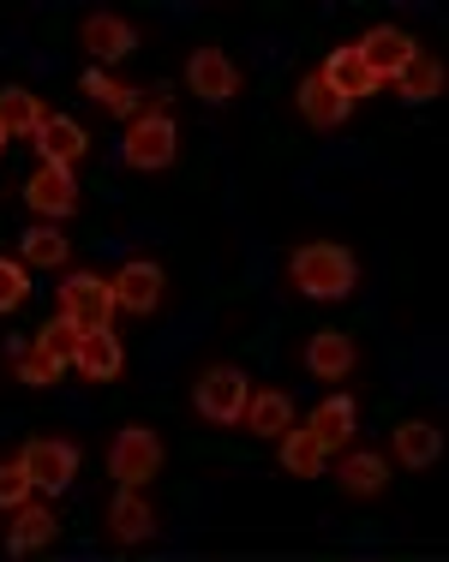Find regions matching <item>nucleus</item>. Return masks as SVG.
<instances>
[{
    "instance_id": "obj_13",
    "label": "nucleus",
    "mask_w": 449,
    "mask_h": 562,
    "mask_svg": "<svg viewBox=\"0 0 449 562\" xmlns=\"http://www.w3.org/2000/svg\"><path fill=\"white\" fill-rule=\"evenodd\" d=\"M72 366L85 371L90 383H114L126 371V347L114 329H90V336H78V353H72Z\"/></svg>"
},
{
    "instance_id": "obj_16",
    "label": "nucleus",
    "mask_w": 449,
    "mask_h": 562,
    "mask_svg": "<svg viewBox=\"0 0 449 562\" xmlns=\"http://www.w3.org/2000/svg\"><path fill=\"white\" fill-rule=\"evenodd\" d=\"M78 36H85V48H90L97 60H126L132 48H138V31H132L121 12H90Z\"/></svg>"
},
{
    "instance_id": "obj_32",
    "label": "nucleus",
    "mask_w": 449,
    "mask_h": 562,
    "mask_svg": "<svg viewBox=\"0 0 449 562\" xmlns=\"http://www.w3.org/2000/svg\"><path fill=\"white\" fill-rule=\"evenodd\" d=\"M78 90H85V97H97V102H109V97H114V78L102 72V66H90V72L78 78Z\"/></svg>"
},
{
    "instance_id": "obj_24",
    "label": "nucleus",
    "mask_w": 449,
    "mask_h": 562,
    "mask_svg": "<svg viewBox=\"0 0 449 562\" xmlns=\"http://www.w3.org/2000/svg\"><path fill=\"white\" fill-rule=\"evenodd\" d=\"M72 258V246H66V234L60 227H24V251H19V263L24 270H60V263Z\"/></svg>"
},
{
    "instance_id": "obj_15",
    "label": "nucleus",
    "mask_w": 449,
    "mask_h": 562,
    "mask_svg": "<svg viewBox=\"0 0 449 562\" xmlns=\"http://www.w3.org/2000/svg\"><path fill=\"white\" fill-rule=\"evenodd\" d=\"M353 366H360V347H353V336H336V329H324V336L306 341V371H312V378L341 383Z\"/></svg>"
},
{
    "instance_id": "obj_12",
    "label": "nucleus",
    "mask_w": 449,
    "mask_h": 562,
    "mask_svg": "<svg viewBox=\"0 0 449 562\" xmlns=\"http://www.w3.org/2000/svg\"><path fill=\"white\" fill-rule=\"evenodd\" d=\"M109 539L114 544H144V539H156V508L144 491H114V503H109Z\"/></svg>"
},
{
    "instance_id": "obj_26",
    "label": "nucleus",
    "mask_w": 449,
    "mask_h": 562,
    "mask_svg": "<svg viewBox=\"0 0 449 562\" xmlns=\"http://www.w3.org/2000/svg\"><path fill=\"white\" fill-rule=\"evenodd\" d=\"M395 90H402L407 102H431L444 90V66L438 60H426V55H414L402 66V72H395Z\"/></svg>"
},
{
    "instance_id": "obj_8",
    "label": "nucleus",
    "mask_w": 449,
    "mask_h": 562,
    "mask_svg": "<svg viewBox=\"0 0 449 562\" xmlns=\"http://www.w3.org/2000/svg\"><path fill=\"white\" fill-rule=\"evenodd\" d=\"M187 90L198 102H228V97H240V66L222 55V48H192Z\"/></svg>"
},
{
    "instance_id": "obj_31",
    "label": "nucleus",
    "mask_w": 449,
    "mask_h": 562,
    "mask_svg": "<svg viewBox=\"0 0 449 562\" xmlns=\"http://www.w3.org/2000/svg\"><path fill=\"white\" fill-rule=\"evenodd\" d=\"M109 114H114V120H126V126H132V120L144 114V90H132V85H114V97H109Z\"/></svg>"
},
{
    "instance_id": "obj_5",
    "label": "nucleus",
    "mask_w": 449,
    "mask_h": 562,
    "mask_svg": "<svg viewBox=\"0 0 449 562\" xmlns=\"http://www.w3.org/2000/svg\"><path fill=\"white\" fill-rule=\"evenodd\" d=\"M19 461H24V473H31V485L43 491V497H60L78 479V443H66V437H31V443L19 449Z\"/></svg>"
},
{
    "instance_id": "obj_33",
    "label": "nucleus",
    "mask_w": 449,
    "mask_h": 562,
    "mask_svg": "<svg viewBox=\"0 0 449 562\" xmlns=\"http://www.w3.org/2000/svg\"><path fill=\"white\" fill-rule=\"evenodd\" d=\"M0 150H7V132H0Z\"/></svg>"
},
{
    "instance_id": "obj_27",
    "label": "nucleus",
    "mask_w": 449,
    "mask_h": 562,
    "mask_svg": "<svg viewBox=\"0 0 449 562\" xmlns=\"http://www.w3.org/2000/svg\"><path fill=\"white\" fill-rule=\"evenodd\" d=\"M12 371H19V383H31V390H55V383L66 378L60 359L36 353V347H12Z\"/></svg>"
},
{
    "instance_id": "obj_18",
    "label": "nucleus",
    "mask_w": 449,
    "mask_h": 562,
    "mask_svg": "<svg viewBox=\"0 0 449 562\" xmlns=\"http://www.w3.org/2000/svg\"><path fill=\"white\" fill-rule=\"evenodd\" d=\"M395 467H414V473H426V467H438V454H444V431L431 419H407V425H395Z\"/></svg>"
},
{
    "instance_id": "obj_14",
    "label": "nucleus",
    "mask_w": 449,
    "mask_h": 562,
    "mask_svg": "<svg viewBox=\"0 0 449 562\" xmlns=\"http://www.w3.org/2000/svg\"><path fill=\"white\" fill-rule=\"evenodd\" d=\"M55 532H60L55 508H48V503H24V508H12L7 551L12 557H31V551H43V544H55Z\"/></svg>"
},
{
    "instance_id": "obj_9",
    "label": "nucleus",
    "mask_w": 449,
    "mask_h": 562,
    "mask_svg": "<svg viewBox=\"0 0 449 562\" xmlns=\"http://www.w3.org/2000/svg\"><path fill=\"white\" fill-rule=\"evenodd\" d=\"M24 204L36 210L43 222H66L78 210V180H72V168H36L31 180H24Z\"/></svg>"
},
{
    "instance_id": "obj_21",
    "label": "nucleus",
    "mask_w": 449,
    "mask_h": 562,
    "mask_svg": "<svg viewBox=\"0 0 449 562\" xmlns=\"http://www.w3.org/2000/svg\"><path fill=\"white\" fill-rule=\"evenodd\" d=\"M384 479H390L384 454L348 449V454H341V461H336V485L348 491V497H378V491H384Z\"/></svg>"
},
{
    "instance_id": "obj_20",
    "label": "nucleus",
    "mask_w": 449,
    "mask_h": 562,
    "mask_svg": "<svg viewBox=\"0 0 449 562\" xmlns=\"http://www.w3.org/2000/svg\"><path fill=\"white\" fill-rule=\"evenodd\" d=\"M348 109H353V102H341V97L324 85L318 72H306V78H300V120H306V126L336 132L341 120H348Z\"/></svg>"
},
{
    "instance_id": "obj_28",
    "label": "nucleus",
    "mask_w": 449,
    "mask_h": 562,
    "mask_svg": "<svg viewBox=\"0 0 449 562\" xmlns=\"http://www.w3.org/2000/svg\"><path fill=\"white\" fill-rule=\"evenodd\" d=\"M36 353H48V359H60V366H72V353H78V329L66 324V317H55V324H43L36 329Z\"/></svg>"
},
{
    "instance_id": "obj_19",
    "label": "nucleus",
    "mask_w": 449,
    "mask_h": 562,
    "mask_svg": "<svg viewBox=\"0 0 449 562\" xmlns=\"http://www.w3.org/2000/svg\"><path fill=\"white\" fill-rule=\"evenodd\" d=\"M353 425H360V407H353V395H329V401H318V413H312L306 431L318 437L324 449H348V443H353Z\"/></svg>"
},
{
    "instance_id": "obj_10",
    "label": "nucleus",
    "mask_w": 449,
    "mask_h": 562,
    "mask_svg": "<svg viewBox=\"0 0 449 562\" xmlns=\"http://www.w3.org/2000/svg\"><path fill=\"white\" fill-rule=\"evenodd\" d=\"M353 48H360L366 72H372L378 85H395V72H402V66L419 55V48H414V36H407V31H395V24H378V31H366Z\"/></svg>"
},
{
    "instance_id": "obj_3",
    "label": "nucleus",
    "mask_w": 449,
    "mask_h": 562,
    "mask_svg": "<svg viewBox=\"0 0 449 562\" xmlns=\"http://www.w3.org/2000/svg\"><path fill=\"white\" fill-rule=\"evenodd\" d=\"M121 156H126V168H144V173L175 168L180 132H175V120H168V109H144L138 120H132L126 138H121Z\"/></svg>"
},
{
    "instance_id": "obj_23",
    "label": "nucleus",
    "mask_w": 449,
    "mask_h": 562,
    "mask_svg": "<svg viewBox=\"0 0 449 562\" xmlns=\"http://www.w3.org/2000/svg\"><path fill=\"white\" fill-rule=\"evenodd\" d=\"M246 431L252 437H282L288 419H294V401H288V390H258L252 401H246Z\"/></svg>"
},
{
    "instance_id": "obj_1",
    "label": "nucleus",
    "mask_w": 449,
    "mask_h": 562,
    "mask_svg": "<svg viewBox=\"0 0 449 562\" xmlns=\"http://www.w3.org/2000/svg\"><path fill=\"white\" fill-rule=\"evenodd\" d=\"M288 281H294V293H306V300H348V293L360 288V263H353L348 246L312 239V246H300L294 258H288Z\"/></svg>"
},
{
    "instance_id": "obj_4",
    "label": "nucleus",
    "mask_w": 449,
    "mask_h": 562,
    "mask_svg": "<svg viewBox=\"0 0 449 562\" xmlns=\"http://www.w3.org/2000/svg\"><path fill=\"white\" fill-rule=\"evenodd\" d=\"M246 401H252V383H246V371H234V366H210L204 378H198V390H192L198 419H210V425H240Z\"/></svg>"
},
{
    "instance_id": "obj_6",
    "label": "nucleus",
    "mask_w": 449,
    "mask_h": 562,
    "mask_svg": "<svg viewBox=\"0 0 449 562\" xmlns=\"http://www.w3.org/2000/svg\"><path fill=\"white\" fill-rule=\"evenodd\" d=\"M60 317L78 329V336H90V329H109L114 324V293L102 276H66L60 281Z\"/></svg>"
},
{
    "instance_id": "obj_17",
    "label": "nucleus",
    "mask_w": 449,
    "mask_h": 562,
    "mask_svg": "<svg viewBox=\"0 0 449 562\" xmlns=\"http://www.w3.org/2000/svg\"><path fill=\"white\" fill-rule=\"evenodd\" d=\"M318 78H324L329 90H336L341 102H360V97H372V90H384L372 72H366L360 48H336V55H329V60L318 66Z\"/></svg>"
},
{
    "instance_id": "obj_7",
    "label": "nucleus",
    "mask_w": 449,
    "mask_h": 562,
    "mask_svg": "<svg viewBox=\"0 0 449 562\" xmlns=\"http://www.w3.org/2000/svg\"><path fill=\"white\" fill-rule=\"evenodd\" d=\"M109 293H114V312L150 317L156 305H162V293H168V276H162V263L132 258V263H121V270L109 276Z\"/></svg>"
},
{
    "instance_id": "obj_2",
    "label": "nucleus",
    "mask_w": 449,
    "mask_h": 562,
    "mask_svg": "<svg viewBox=\"0 0 449 562\" xmlns=\"http://www.w3.org/2000/svg\"><path fill=\"white\" fill-rule=\"evenodd\" d=\"M109 473H114L121 491H144L156 473H162V437H156L150 425H126V431H114Z\"/></svg>"
},
{
    "instance_id": "obj_30",
    "label": "nucleus",
    "mask_w": 449,
    "mask_h": 562,
    "mask_svg": "<svg viewBox=\"0 0 449 562\" xmlns=\"http://www.w3.org/2000/svg\"><path fill=\"white\" fill-rule=\"evenodd\" d=\"M31 300V270L19 258H0V312H19Z\"/></svg>"
},
{
    "instance_id": "obj_11",
    "label": "nucleus",
    "mask_w": 449,
    "mask_h": 562,
    "mask_svg": "<svg viewBox=\"0 0 449 562\" xmlns=\"http://www.w3.org/2000/svg\"><path fill=\"white\" fill-rule=\"evenodd\" d=\"M36 156H43L48 168H72L78 156L90 150V132L78 126V120H66V114H43V126H36Z\"/></svg>"
},
{
    "instance_id": "obj_22",
    "label": "nucleus",
    "mask_w": 449,
    "mask_h": 562,
    "mask_svg": "<svg viewBox=\"0 0 449 562\" xmlns=\"http://www.w3.org/2000/svg\"><path fill=\"white\" fill-rule=\"evenodd\" d=\"M276 443H282V467H288V473H294V479H318L324 467H329V449H324L318 437L306 431V425H300V431H294V425H288V431L276 437Z\"/></svg>"
},
{
    "instance_id": "obj_25",
    "label": "nucleus",
    "mask_w": 449,
    "mask_h": 562,
    "mask_svg": "<svg viewBox=\"0 0 449 562\" xmlns=\"http://www.w3.org/2000/svg\"><path fill=\"white\" fill-rule=\"evenodd\" d=\"M43 114L48 109L31 97V90H0V132H7V138H36Z\"/></svg>"
},
{
    "instance_id": "obj_29",
    "label": "nucleus",
    "mask_w": 449,
    "mask_h": 562,
    "mask_svg": "<svg viewBox=\"0 0 449 562\" xmlns=\"http://www.w3.org/2000/svg\"><path fill=\"white\" fill-rule=\"evenodd\" d=\"M31 473H24V461H19V454H7V461H0V508H7V515H12V508H24V503H31Z\"/></svg>"
}]
</instances>
